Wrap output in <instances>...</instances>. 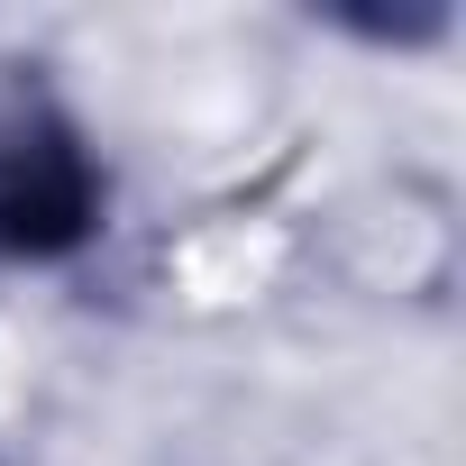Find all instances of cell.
I'll use <instances>...</instances> for the list:
<instances>
[{
  "instance_id": "1",
  "label": "cell",
  "mask_w": 466,
  "mask_h": 466,
  "mask_svg": "<svg viewBox=\"0 0 466 466\" xmlns=\"http://www.w3.org/2000/svg\"><path fill=\"white\" fill-rule=\"evenodd\" d=\"M110 219V165L46 65L0 46V266H65Z\"/></svg>"
}]
</instances>
